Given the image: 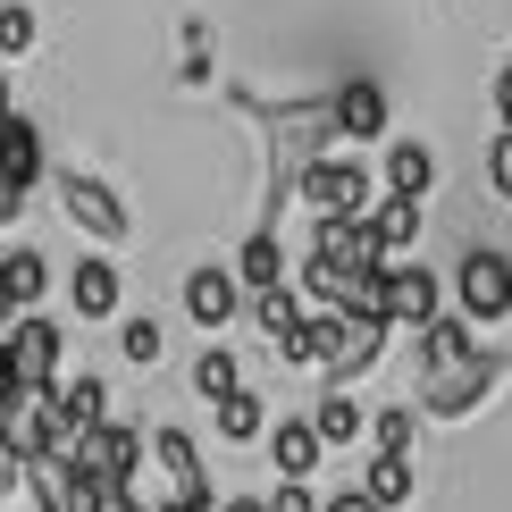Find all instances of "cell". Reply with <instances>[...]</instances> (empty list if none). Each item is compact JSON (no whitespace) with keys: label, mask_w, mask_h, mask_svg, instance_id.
Segmentation results:
<instances>
[{"label":"cell","mask_w":512,"mask_h":512,"mask_svg":"<svg viewBox=\"0 0 512 512\" xmlns=\"http://www.w3.org/2000/svg\"><path fill=\"white\" fill-rule=\"evenodd\" d=\"M68 462L93 487H135V462H143V437L126 429V420H93V429L68 437Z\"/></svg>","instance_id":"cell-1"},{"label":"cell","mask_w":512,"mask_h":512,"mask_svg":"<svg viewBox=\"0 0 512 512\" xmlns=\"http://www.w3.org/2000/svg\"><path fill=\"white\" fill-rule=\"evenodd\" d=\"M9 353H17V378H26V387H59L68 336H59L42 311H17V319H9Z\"/></svg>","instance_id":"cell-2"},{"label":"cell","mask_w":512,"mask_h":512,"mask_svg":"<svg viewBox=\"0 0 512 512\" xmlns=\"http://www.w3.org/2000/svg\"><path fill=\"white\" fill-rule=\"evenodd\" d=\"M303 202L319 210V219L370 210V168H361V160H311V168H303Z\"/></svg>","instance_id":"cell-3"},{"label":"cell","mask_w":512,"mask_h":512,"mask_svg":"<svg viewBox=\"0 0 512 512\" xmlns=\"http://www.w3.org/2000/svg\"><path fill=\"white\" fill-rule=\"evenodd\" d=\"M454 303L471 319H504L512 311V261L504 252H471V261L454 269Z\"/></svg>","instance_id":"cell-4"},{"label":"cell","mask_w":512,"mask_h":512,"mask_svg":"<svg viewBox=\"0 0 512 512\" xmlns=\"http://www.w3.org/2000/svg\"><path fill=\"white\" fill-rule=\"evenodd\" d=\"M26 496H34V512H93V479L68 454H42V462H26Z\"/></svg>","instance_id":"cell-5"},{"label":"cell","mask_w":512,"mask_h":512,"mask_svg":"<svg viewBox=\"0 0 512 512\" xmlns=\"http://www.w3.org/2000/svg\"><path fill=\"white\" fill-rule=\"evenodd\" d=\"M59 202H68V219H76L93 244H118V236H126V202L110 194V185H93V177H59Z\"/></svg>","instance_id":"cell-6"},{"label":"cell","mask_w":512,"mask_h":512,"mask_svg":"<svg viewBox=\"0 0 512 512\" xmlns=\"http://www.w3.org/2000/svg\"><path fill=\"white\" fill-rule=\"evenodd\" d=\"M311 252H328V261H345V269H387V252H378V236H370V210H345V219H319Z\"/></svg>","instance_id":"cell-7"},{"label":"cell","mask_w":512,"mask_h":512,"mask_svg":"<svg viewBox=\"0 0 512 512\" xmlns=\"http://www.w3.org/2000/svg\"><path fill=\"white\" fill-rule=\"evenodd\" d=\"M152 454H160V471L177 479V496H185V504H210V512H219V487L202 479V445L185 437V429H152Z\"/></svg>","instance_id":"cell-8"},{"label":"cell","mask_w":512,"mask_h":512,"mask_svg":"<svg viewBox=\"0 0 512 512\" xmlns=\"http://www.w3.org/2000/svg\"><path fill=\"white\" fill-rule=\"evenodd\" d=\"M185 311H194L202 328H227V319L244 311V277L236 269H194L185 277Z\"/></svg>","instance_id":"cell-9"},{"label":"cell","mask_w":512,"mask_h":512,"mask_svg":"<svg viewBox=\"0 0 512 512\" xmlns=\"http://www.w3.org/2000/svg\"><path fill=\"white\" fill-rule=\"evenodd\" d=\"M445 311V286L429 269H387V319H403V328H420V319Z\"/></svg>","instance_id":"cell-10"},{"label":"cell","mask_w":512,"mask_h":512,"mask_svg":"<svg viewBox=\"0 0 512 512\" xmlns=\"http://www.w3.org/2000/svg\"><path fill=\"white\" fill-rule=\"evenodd\" d=\"M328 118H336V135L370 143V135H387V93H378V84H345V93L328 101Z\"/></svg>","instance_id":"cell-11"},{"label":"cell","mask_w":512,"mask_h":512,"mask_svg":"<svg viewBox=\"0 0 512 512\" xmlns=\"http://www.w3.org/2000/svg\"><path fill=\"white\" fill-rule=\"evenodd\" d=\"M269 462H277V479H311L319 471V429L311 420H269Z\"/></svg>","instance_id":"cell-12"},{"label":"cell","mask_w":512,"mask_h":512,"mask_svg":"<svg viewBox=\"0 0 512 512\" xmlns=\"http://www.w3.org/2000/svg\"><path fill=\"white\" fill-rule=\"evenodd\" d=\"M370 236H378V252H412L420 244V194H387V202H370Z\"/></svg>","instance_id":"cell-13"},{"label":"cell","mask_w":512,"mask_h":512,"mask_svg":"<svg viewBox=\"0 0 512 512\" xmlns=\"http://www.w3.org/2000/svg\"><path fill=\"white\" fill-rule=\"evenodd\" d=\"M479 345H471V328H462V319H420V361H429V370H462V361H471Z\"/></svg>","instance_id":"cell-14"},{"label":"cell","mask_w":512,"mask_h":512,"mask_svg":"<svg viewBox=\"0 0 512 512\" xmlns=\"http://www.w3.org/2000/svg\"><path fill=\"white\" fill-rule=\"evenodd\" d=\"M0 294H9V311H34L42 294H51V261H42V252H9V261H0Z\"/></svg>","instance_id":"cell-15"},{"label":"cell","mask_w":512,"mask_h":512,"mask_svg":"<svg viewBox=\"0 0 512 512\" xmlns=\"http://www.w3.org/2000/svg\"><path fill=\"white\" fill-rule=\"evenodd\" d=\"M68 303H76L84 319H118V269H110V261H84V269L68 277Z\"/></svg>","instance_id":"cell-16"},{"label":"cell","mask_w":512,"mask_h":512,"mask_svg":"<svg viewBox=\"0 0 512 512\" xmlns=\"http://www.w3.org/2000/svg\"><path fill=\"white\" fill-rule=\"evenodd\" d=\"M0 168H9L17 185H42V168H51V160H42V135H34L26 118H9V126H0Z\"/></svg>","instance_id":"cell-17"},{"label":"cell","mask_w":512,"mask_h":512,"mask_svg":"<svg viewBox=\"0 0 512 512\" xmlns=\"http://www.w3.org/2000/svg\"><path fill=\"white\" fill-rule=\"evenodd\" d=\"M219 437H236V445H252V437H269V403L252 395V387H236V395H219Z\"/></svg>","instance_id":"cell-18"},{"label":"cell","mask_w":512,"mask_h":512,"mask_svg":"<svg viewBox=\"0 0 512 512\" xmlns=\"http://www.w3.org/2000/svg\"><path fill=\"white\" fill-rule=\"evenodd\" d=\"M429 177H437L429 143H395V152H387V194H429Z\"/></svg>","instance_id":"cell-19"},{"label":"cell","mask_w":512,"mask_h":512,"mask_svg":"<svg viewBox=\"0 0 512 512\" xmlns=\"http://www.w3.org/2000/svg\"><path fill=\"white\" fill-rule=\"evenodd\" d=\"M252 319H261L269 336H286L294 319H303V286H286V277H269V286H252Z\"/></svg>","instance_id":"cell-20"},{"label":"cell","mask_w":512,"mask_h":512,"mask_svg":"<svg viewBox=\"0 0 512 512\" xmlns=\"http://www.w3.org/2000/svg\"><path fill=\"white\" fill-rule=\"evenodd\" d=\"M244 387V353H227V345H210V353H194V395H236Z\"/></svg>","instance_id":"cell-21"},{"label":"cell","mask_w":512,"mask_h":512,"mask_svg":"<svg viewBox=\"0 0 512 512\" xmlns=\"http://www.w3.org/2000/svg\"><path fill=\"white\" fill-rule=\"evenodd\" d=\"M59 412H68V429H93V420H110V387L101 378H68V387H51Z\"/></svg>","instance_id":"cell-22"},{"label":"cell","mask_w":512,"mask_h":512,"mask_svg":"<svg viewBox=\"0 0 512 512\" xmlns=\"http://www.w3.org/2000/svg\"><path fill=\"white\" fill-rule=\"evenodd\" d=\"M361 487H370L378 504H403V496H412V462H403V454H387V445H378V462H370V479H361Z\"/></svg>","instance_id":"cell-23"},{"label":"cell","mask_w":512,"mask_h":512,"mask_svg":"<svg viewBox=\"0 0 512 512\" xmlns=\"http://www.w3.org/2000/svg\"><path fill=\"white\" fill-rule=\"evenodd\" d=\"M236 277H244V286H269V277H286V252H277V236H252V244L236 252Z\"/></svg>","instance_id":"cell-24"},{"label":"cell","mask_w":512,"mask_h":512,"mask_svg":"<svg viewBox=\"0 0 512 512\" xmlns=\"http://www.w3.org/2000/svg\"><path fill=\"white\" fill-rule=\"evenodd\" d=\"M311 429H319V445H345V437H361V412H353L345 395H328V403L311 412Z\"/></svg>","instance_id":"cell-25"},{"label":"cell","mask_w":512,"mask_h":512,"mask_svg":"<svg viewBox=\"0 0 512 512\" xmlns=\"http://www.w3.org/2000/svg\"><path fill=\"white\" fill-rule=\"evenodd\" d=\"M34 34H42V26H34V9H26V0H9V9H0V51H26Z\"/></svg>","instance_id":"cell-26"},{"label":"cell","mask_w":512,"mask_h":512,"mask_svg":"<svg viewBox=\"0 0 512 512\" xmlns=\"http://www.w3.org/2000/svg\"><path fill=\"white\" fill-rule=\"evenodd\" d=\"M118 353H126V361H160V319H126Z\"/></svg>","instance_id":"cell-27"},{"label":"cell","mask_w":512,"mask_h":512,"mask_svg":"<svg viewBox=\"0 0 512 512\" xmlns=\"http://www.w3.org/2000/svg\"><path fill=\"white\" fill-rule=\"evenodd\" d=\"M370 437L387 445V454H403V445H412V412H378V420H370Z\"/></svg>","instance_id":"cell-28"},{"label":"cell","mask_w":512,"mask_h":512,"mask_svg":"<svg viewBox=\"0 0 512 512\" xmlns=\"http://www.w3.org/2000/svg\"><path fill=\"white\" fill-rule=\"evenodd\" d=\"M487 185H496V194L512 202V126L496 135V152H487Z\"/></svg>","instance_id":"cell-29"},{"label":"cell","mask_w":512,"mask_h":512,"mask_svg":"<svg viewBox=\"0 0 512 512\" xmlns=\"http://www.w3.org/2000/svg\"><path fill=\"white\" fill-rule=\"evenodd\" d=\"M269 512H319V496H311L303 479H286V487H277V496H269Z\"/></svg>","instance_id":"cell-30"},{"label":"cell","mask_w":512,"mask_h":512,"mask_svg":"<svg viewBox=\"0 0 512 512\" xmlns=\"http://www.w3.org/2000/svg\"><path fill=\"white\" fill-rule=\"evenodd\" d=\"M26 194H34V185H17L9 168H0V227H17V210H26Z\"/></svg>","instance_id":"cell-31"},{"label":"cell","mask_w":512,"mask_h":512,"mask_svg":"<svg viewBox=\"0 0 512 512\" xmlns=\"http://www.w3.org/2000/svg\"><path fill=\"white\" fill-rule=\"evenodd\" d=\"M319 512H395V504H378L370 487H353V496H336V504H319Z\"/></svg>","instance_id":"cell-32"},{"label":"cell","mask_w":512,"mask_h":512,"mask_svg":"<svg viewBox=\"0 0 512 512\" xmlns=\"http://www.w3.org/2000/svg\"><path fill=\"white\" fill-rule=\"evenodd\" d=\"M93 512H143V504L126 496V487H93Z\"/></svg>","instance_id":"cell-33"},{"label":"cell","mask_w":512,"mask_h":512,"mask_svg":"<svg viewBox=\"0 0 512 512\" xmlns=\"http://www.w3.org/2000/svg\"><path fill=\"white\" fill-rule=\"evenodd\" d=\"M9 487H26V462H17L9 445H0V496H9Z\"/></svg>","instance_id":"cell-34"},{"label":"cell","mask_w":512,"mask_h":512,"mask_svg":"<svg viewBox=\"0 0 512 512\" xmlns=\"http://www.w3.org/2000/svg\"><path fill=\"white\" fill-rule=\"evenodd\" d=\"M496 110H504V126H512V68L496 76Z\"/></svg>","instance_id":"cell-35"},{"label":"cell","mask_w":512,"mask_h":512,"mask_svg":"<svg viewBox=\"0 0 512 512\" xmlns=\"http://www.w3.org/2000/svg\"><path fill=\"white\" fill-rule=\"evenodd\" d=\"M160 512H210V504H185V496H168V504H160Z\"/></svg>","instance_id":"cell-36"},{"label":"cell","mask_w":512,"mask_h":512,"mask_svg":"<svg viewBox=\"0 0 512 512\" xmlns=\"http://www.w3.org/2000/svg\"><path fill=\"white\" fill-rule=\"evenodd\" d=\"M0 126H9V76H0Z\"/></svg>","instance_id":"cell-37"}]
</instances>
